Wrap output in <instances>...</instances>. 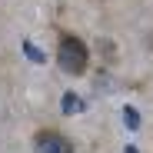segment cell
Segmentation results:
<instances>
[{"mask_svg":"<svg viewBox=\"0 0 153 153\" xmlns=\"http://www.w3.org/2000/svg\"><path fill=\"white\" fill-rule=\"evenodd\" d=\"M123 123L130 126V130H137V126H140V117H137V110H133V107H126V113H123Z\"/></svg>","mask_w":153,"mask_h":153,"instance_id":"4","label":"cell"},{"mask_svg":"<svg viewBox=\"0 0 153 153\" xmlns=\"http://www.w3.org/2000/svg\"><path fill=\"white\" fill-rule=\"evenodd\" d=\"M126 153H137V150H133V146H130V150H126Z\"/></svg>","mask_w":153,"mask_h":153,"instance_id":"6","label":"cell"},{"mask_svg":"<svg viewBox=\"0 0 153 153\" xmlns=\"http://www.w3.org/2000/svg\"><path fill=\"white\" fill-rule=\"evenodd\" d=\"M63 113H83V100L76 97V93H63Z\"/></svg>","mask_w":153,"mask_h":153,"instance_id":"3","label":"cell"},{"mask_svg":"<svg viewBox=\"0 0 153 153\" xmlns=\"http://www.w3.org/2000/svg\"><path fill=\"white\" fill-rule=\"evenodd\" d=\"M87 60H90L87 43H83L80 37H73V33H63L60 43H57V63H60V70L80 76V73L87 70Z\"/></svg>","mask_w":153,"mask_h":153,"instance_id":"1","label":"cell"},{"mask_svg":"<svg viewBox=\"0 0 153 153\" xmlns=\"http://www.w3.org/2000/svg\"><path fill=\"white\" fill-rule=\"evenodd\" d=\"M33 146H37V153H73V143L57 130H40Z\"/></svg>","mask_w":153,"mask_h":153,"instance_id":"2","label":"cell"},{"mask_svg":"<svg viewBox=\"0 0 153 153\" xmlns=\"http://www.w3.org/2000/svg\"><path fill=\"white\" fill-rule=\"evenodd\" d=\"M27 53H30V60H37V63H43V57H40V50H37L33 43H27Z\"/></svg>","mask_w":153,"mask_h":153,"instance_id":"5","label":"cell"}]
</instances>
